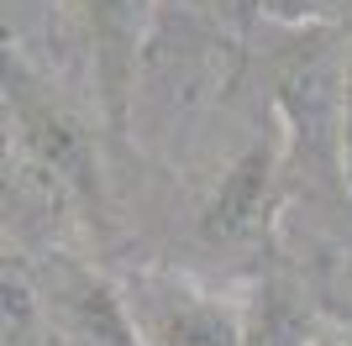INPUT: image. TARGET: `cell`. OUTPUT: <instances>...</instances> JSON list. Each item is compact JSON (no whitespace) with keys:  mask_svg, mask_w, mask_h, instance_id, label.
Returning <instances> with one entry per match:
<instances>
[{"mask_svg":"<svg viewBox=\"0 0 352 346\" xmlns=\"http://www.w3.org/2000/svg\"><path fill=\"white\" fill-rule=\"evenodd\" d=\"M337 126H342V158H347V173H352V53L342 58V111H337Z\"/></svg>","mask_w":352,"mask_h":346,"instance_id":"5","label":"cell"},{"mask_svg":"<svg viewBox=\"0 0 352 346\" xmlns=\"http://www.w3.org/2000/svg\"><path fill=\"white\" fill-rule=\"evenodd\" d=\"M89 27V53H95V73L105 89V111L111 121L126 115V95L137 79V53L147 37V11L153 0H79Z\"/></svg>","mask_w":352,"mask_h":346,"instance_id":"3","label":"cell"},{"mask_svg":"<svg viewBox=\"0 0 352 346\" xmlns=\"http://www.w3.org/2000/svg\"><path fill=\"white\" fill-rule=\"evenodd\" d=\"M126 304L142 346H242V325L232 310L179 278H142Z\"/></svg>","mask_w":352,"mask_h":346,"instance_id":"1","label":"cell"},{"mask_svg":"<svg viewBox=\"0 0 352 346\" xmlns=\"http://www.w3.org/2000/svg\"><path fill=\"white\" fill-rule=\"evenodd\" d=\"M263 205H268V158L252 152V158L226 178V189L216 194V205H210V216H206V231L232 242V236H242V231L258 226Z\"/></svg>","mask_w":352,"mask_h":346,"instance_id":"4","label":"cell"},{"mask_svg":"<svg viewBox=\"0 0 352 346\" xmlns=\"http://www.w3.org/2000/svg\"><path fill=\"white\" fill-rule=\"evenodd\" d=\"M47 315L74 346H142V331L132 320V304L121 299L105 278L53 262L47 273Z\"/></svg>","mask_w":352,"mask_h":346,"instance_id":"2","label":"cell"},{"mask_svg":"<svg viewBox=\"0 0 352 346\" xmlns=\"http://www.w3.org/2000/svg\"><path fill=\"white\" fill-rule=\"evenodd\" d=\"M310 346H347V341H310Z\"/></svg>","mask_w":352,"mask_h":346,"instance_id":"7","label":"cell"},{"mask_svg":"<svg viewBox=\"0 0 352 346\" xmlns=\"http://www.w3.org/2000/svg\"><path fill=\"white\" fill-rule=\"evenodd\" d=\"M268 11H279L284 21H310V16H331L337 0H268Z\"/></svg>","mask_w":352,"mask_h":346,"instance_id":"6","label":"cell"}]
</instances>
